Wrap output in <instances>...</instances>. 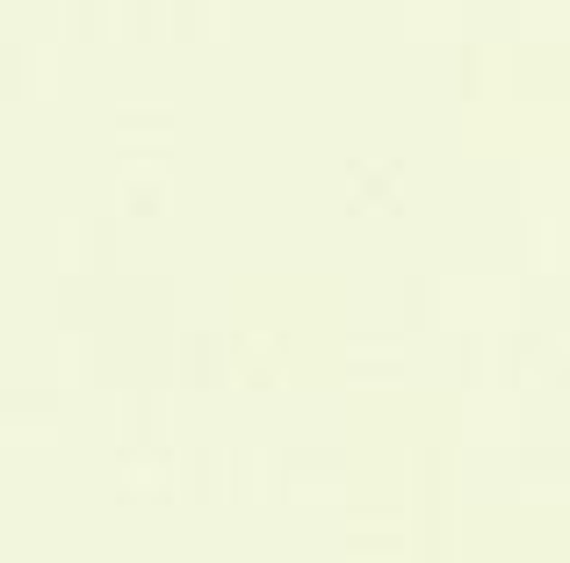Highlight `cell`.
Returning a JSON list of instances; mask_svg holds the SVG:
<instances>
[]
</instances>
